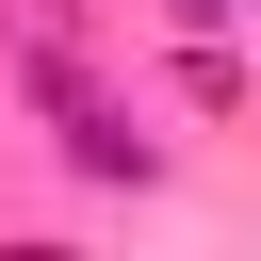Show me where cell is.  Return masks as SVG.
Wrapping results in <instances>:
<instances>
[{
	"label": "cell",
	"instance_id": "cell-1",
	"mask_svg": "<svg viewBox=\"0 0 261 261\" xmlns=\"http://www.w3.org/2000/svg\"><path fill=\"white\" fill-rule=\"evenodd\" d=\"M163 16H179V33H228V16H261V0H163Z\"/></svg>",
	"mask_w": 261,
	"mask_h": 261
}]
</instances>
